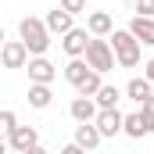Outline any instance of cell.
Returning <instances> with one entry per match:
<instances>
[{
	"instance_id": "17",
	"label": "cell",
	"mask_w": 154,
	"mask_h": 154,
	"mask_svg": "<svg viewBox=\"0 0 154 154\" xmlns=\"http://www.w3.org/2000/svg\"><path fill=\"white\" fill-rule=\"evenodd\" d=\"M93 100H97V108H115L118 100H122V90H118V86H108V82H100V90L93 93Z\"/></svg>"
},
{
	"instance_id": "18",
	"label": "cell",
	"mask_w": 154,
	"mask_h": 154,
	"mask_svg": "<svg viewBox=\"0 0 154 154\" xmlns=\"http://www.w3.org/2000/svg\"><path fill=\"white\" fill-rule=\"evenodd\" d=\"M90 72V65H86V57H72L68 65H65V79L72 82V86H79L82 82V75Z\"/></svg>"
},
{
	"instance_id": "24",
	"label": "cell",
	"mask_w": 154,
	"mask_h": 154,
	"mask_svg": "<svg viewBox=\"0 0 154 154\" xmlns=\"http://www.w3.org/2000/svg\"><path fill=\"white\" fill-rule=\"evenodd\" d=\"M143 79H151V82H154V57L147 61V65H143Z\"/></svg>"
},
{
	"instance_id": "23",
	"label": "cell",
	"mask_w": 154,
	"mask_h": 154,
	"mask_svg": "<svg viewBox=\"0 0 154 154\" xmlns=\"http://www.w3.org/2000/svg\"><path fill=\"white\" fill-rule=\"evenodd\" d=\"M140 111H143V115H151V118H154V93H151V97H147V100H143V104H140Z\"/></svg>"
},
{
	"instance_id": "26",
	"label": "cell",
	"mask_w": 154,
	"mask_h": 154,
	"mask_svg": "<svg viewBox=\"0 0 154 154\" xmlns=\"http://www.w3.org/2000/svg\"><path fill=\"white\" fill-rule=\"evenodd\" d=\"M0 43H4V29H0Z\"/></svg>"
},
{
	"instance_id": "2",
	"label": "cell",
	"mask_w": 154,
	"mask_h": 154,
	"mask_svg": "<svg viewBox=\"0 0 154 154\" xmlns=\"http://www.w3.org/2000/svg\"><path fill=\"white\" fill-rule=\"evenodd\" d=\"M18 36L29 47V54H43V50L50 47V29H47V22H43V18H32V14L18 22Z\"/></svg>"
},
{
	"instance_id": "3",
	"label": "cell",
	"mask_w": 154,
	"mask_h": 154,
	"mask_svg": "<svg viewBox=\"0 0 154 154\" xmlns=\"http://www.w3.org/2000/svg\"><path fill=\"white\" fill-rule=\"evenodd\" d=\"M82 57H86V65H90L93 72H100V75L115 68V50H111V43H108L104 36H90L86 54H82Z\"/></svg>"
},
{
	"instance_id": "12",
	"label": "cell",
	"mask_w": 154,
	"mask_h": 154,
	"mask_svg": "<svg viewBox=\"0 0 154 154\" xmlns=\"http://www.w3.org/2000/svg\"><path fill=\"white\" fill-rule=\"evenodd\" d=\"M100 140H104V136H100V129H97L93 122H79L75 125V143L82 147V151H97Z\"/></svg>"
},
{
	"instance_id": "5",
	"label": "cell",
	"mask_w": 154,
	"mask_h": 154,
	"mask_svg": "<svg viewBox=\"0 0 154 154\" xmlns=\"http://www.w3.org/2000/svg\"><path fill=\"white\" fill-rule=\"evenodd\" d=\"M0 61H4V68H25L29 47H25L22 39H4V43H0Z\"/></svg>"
},
{
	"instance_id": "15",
	"label": "cell",
	"mask_w": 154,
	"mask_h": 154,
	"mask_svg": "<svg viewBox=\"0 0 154 154\" xmlns=\"http://www.w3.org/2000/svg\"><path fill=\"white\" fill-rule=\"evenodd\" d=\"M43 22H47V29H50L54 36H61V32H68V29H72V14H68L65 7H54Z\"/></svg>"
},
{
	"instance_id": "7",
	"label": "cell",
	"mask_w": 154,
	"mask_h": 154,
	"mask_svg": "<svg viewBox=\"0 0 154 154\" xmlns=\"http://www.w3.org/2000/svg\"><path fill=\"white\" fill-rule=\"evenodd\" d=\"M122 111L118 108H97V118H93V125L100 129V136H118L122 133Z\"/></svg>"
},
{
	"instance_id": "10",
	"label": "cell",
	"mask_w": 154,
	"mask_h": 154,
	"mask_svg": "<svg viewBox=\"0 0 154 154\" xmlns=\"http://www.w3.org/2000/svg\"><path fill=\"white\" fill-rule=\"evenodd\" d=\"M129 32L140 39V47H154V18L151 14H136L129 22Z\"/></svg>"
},
{
	"instance_id": "21",
	"label": "cell",
	"mask_w": 154,
	"mask_h": 154,
	"mask_svg": "<svg viewBox=\"0 0 154 154\" xmlns=\"http://www.w3.org/2000/svg\"><path fill=\"white\" fill-rule=\"evenodd\" d=\"M57 7H65L68 14H82V11H86V0H61Z\"/></svg>"
},
{
	"instance_id": "16",
	"label": "cell",
	"mask_w": 154,
	"mask_h": 154,
	"mask_svg": "<svg viewBox=\"0 0 154 154\" xmlns=\"http://www.w3.org/2000/svg\"><path fill=\"white\" fill-rule=\"evenodd\" d=\"M50 100H54V93H50V82H32L29 86V104L43 111V108H50Z\"/></svg>"
},
{
	"instance_id": "8",
	"label": "cell",
	"mask_w": 154,
	"mask_h": 154,
	"mask_svg": "<svg viewBox=\"0 0 154 154\" xmlns=\"http://www.w3.org/2000/svg\"><path fill=\"white\" fill-rule=\"evenodd\" d=\"M25 68H29V82H54V75H57V68H54L43 54H32V57L25 61Z\"/></svg>"
},
{
	"instance_id": "13",
	"label": "cell",
	"mask_w": 154,
	"mask_h": 154,
	"mask_svg": "<svg viewBox=\"0 0 154 154\" xmlns=\"http://www.w3.org/2000/svg\"><path fill=\"white\" fill-rule=\"evenodd\" d=\"M111 29H115V18H111L108 11H93V14L86 18V32H90V36H108Z\"/></svg>"
},
{
	"instance_id": "6",
	"label": "cell",
	"mask_w": 154,
	"mask_h": 154,
	"mask_svg": "<svg viewBox=\"0 0 154 154\" xmlns=\"http://www.w3.org/2000/svg\"><path fill=\"white\" fill-rule=\"evenodd\" d=\"M122 133L133 136V140H143V136H151V133H154V118L143 115V111H133V115L122 118Z\"/></svg>"
},
{
	"instance_id": "22",
	"label": "cell",
	"mask_w": 154,
	"mask_h": 154,
	"mask_svg": "<svg viewBox=\"0 0 154 154\" xmlns=\"http://www.w3.org/2000/svg\"><path fill=\"white\" fill-rule=\"evenodd\" d=\"M133 7H136V14H151L154 18V0H133Z\"/></svg>"
},
{
	"instance_id": "1",
	"label": "cell",
	"mask_w": 154,
	"mask_h": 154,
	"mask_svg": "<svg viewBox=\"0 0 154 154\" xmlns=\"http://www.w3.org/2000/svg\"><path fill=\"white\" fill-rule=\"evenodd\" d=\"M108 43L115 50V65L118 68H136L140 65V39L133 36L129 29H111L108 32Z\"/></svg>"
},
{
	"instance_id": "19",
	"label": "cell",
	"mask_w": 154,
	"mask_h": 154,
	"mask_svg": "<svg viewBox=\"0 0 154 154\" xmlns=\"http://www.w3.org/2000/svg\"><path fill=\"white\" fill-rule=\"evenodd\" d=\"M75 90H79V93H86V97H93V93L100 90V72H93V68H90V72L82 75V82H79Z\"/></svg>"
},
{
	"instance_id": "25",
	"label": "cell",
	"mask_w": 154,
	"mask_h": 154,
	"mask_svg": "<svg viewBox=\"0 0 154 154\" xmlns=\"http://www.w3.org/2000/svg\"><path fill=\"white\" fill-rule=\"evenodd\" d=\"M4 151H7V140H4V136H0V154H4Z\"/></svg>"
},
{
	"instance_id": "11",
	"label": "cell",
	"mask_w": 154,
	"mask_h": 154,
	"mask_svg": "<svg viewBox=\"0 0 154 154\" xmlns=\"http://www.w3.org/2000/svg\"><path fill=\"white\" fill-rule=\"evenodd\" d=\"M68 115L75 118V122H93V118H97V100L86 97V93H79L75 100L68 104Z\"/></svg>"
},
{
	"instance_id": "4",
	"label": "cell",
	"mask_w": 154,
	"mask_h": 154,
	"mask_svg": "<svg viewBox=\"0 0 154 154\" xmlns=\"http://www.w3.org/2000/svg\"><path fill=\"white\" fill-rule=\"evenodd\" d=\"M7 147L18 151V154H29V151L39 147V133L32 129V125H14V129L7 133Z\"/></svg>"
},
{
	"instance_id": "9",
	"label": "cell",
	"mask_w": 154,
	"mask_h": 154,
	"mask_svg": "<svg viewBox=\"0 0 154 154\" xmlns=\"http://www.w3.org/2000/svg\"><path fill=\"white\" fill-rule=\"evenodd\" d=\"M86 43H90V32L86 29H68V32H61V47H65V54L68 57H82L86 54Z\"/></svg>"
},
{
	"instance_id": "14",
	"label": "cell",
	"mask_w": 154,
	"mask_h": 154,
	"mask_svg": "<svg viewBox=\"0 0 154 154\" xmlns=\"http://www.w3.org/2000/svg\"><path fill=\"white\" fill-rule=\"evenodd\" d=\"M122 93H125L129 100H136V104H143V100H147V97L154 93V82H151V79H129Z\"/></svg>"
},
{
	"instance_id": "20",
	"label": "cell",
	"mask_w": 154,
	"mask_h": 154,
	"mask_svg": "<svg viewBox=\"0 0 154 154\" xmlns=\"http://www.w3.org/2000/svg\"><path fill=\"white\" fill-rule=\"evenodd\" d=\"M14 125H18V115H14L11 108H4V111H0V136H7Z\"/></svg>"
}]
</instances>
